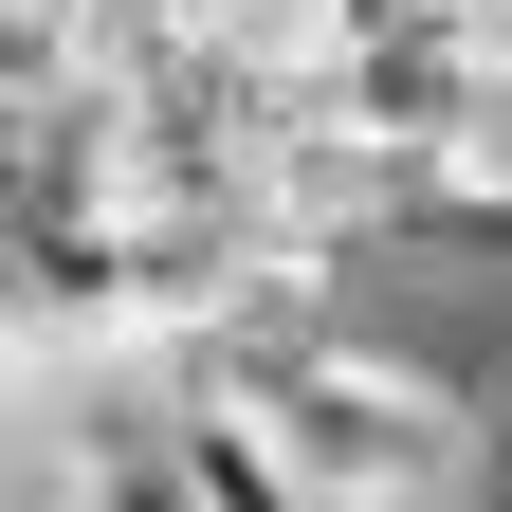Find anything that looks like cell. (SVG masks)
I'll return each instance as SVG.
<instances>
[{"label": "cell", "mask_w": 512, "mask_h": 512, "mask_svg": "<svg viewBox=\"0 0 512 512\" xmlns=\"http://www.w3.org/2000/svg\"><path fill=\"white\" fill-rule=\"evenodd\" d=\"M220 421H256V458H275L311 512H458V384L366 348V330H311L275 366L202 384Z\"/></svg>", "instance_id": "cell-1"}, {"label": "cell", "mask_w": 512, "mask_h": 512, "mask_svg": "<svg viewBox=\"0 0 512 512\" xmlns=\"http://www.w3.org/2000/svg\"><path fill=\"white\" fill-rule=\"evenodd\" d=\"M476 55H494V0H311L293 19V110L366 128V147H439Z\"/></svg>", "instance_id": "cell-2"}, {"label": "cell", "mask_w": 512, "mask_h": 512, "mask_svg": "<svg viewBox=\"0 0 512 512\" xmlns=\"http://www.w3.org/2000/svg\"><path fill=\"white\" fill-rule=\"evenodd\" d=\"M421 165H439V238H512V37L476 55V92L439 110Z\"/></svg>", "instance_id": "cell-3"}, {"label": "cell", "mask_w": 512, "mask_h": 512, "mask_svg": "<svg viewBox=\"0 0 512 512\" xmlns=\"http://www.w3.org/2000/svg\"><path fill=\"white\" fill-rule=\"evenodd\" d=\"M458 512H512V384H458Z\"/></svg>", "instance_id": "cell-4"}, {"label": "cell", "mask_w": 512, "mask_h": 512, "mask_svg": "<svg viewBox=\"0 0 512 512\" xmlns=\"http://www.w3.org/2000/svg\"><path fill=\"white\" fill-rule=\"evenodd\" d=\"M494 19H512V0H494Z\"/></svg>", "instance_id": "cell-5"}]
</instances>
